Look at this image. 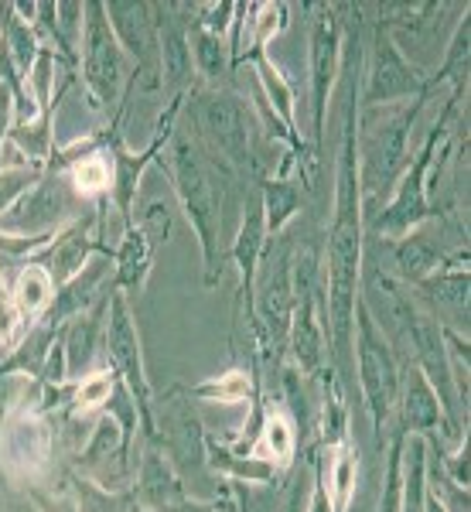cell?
<instances>
[{
	"label": "cell",
	"instance_id": "44dd1931",
	"mask_svg": "<svg viewBox=\"0 0 471 512\" xmlns=\"http://www.w3.org/2000/svg\"><path fill=\"white\" fill-rule=\"evenodd\" d=\"M151 263H154V246L147 243V236L137 226H130L120 250L113 253V287L120 294H137L147 284Z\"/></svg>",
	"mask_w": 471,
	"mask_h": 512
},
{
	"label": "cell",
	"instance_id": "1f68e13d",
	"mask_svg": "<svg viewBox=\"0 0 471 512\" xmlns=\"http://www.w3.org/2000/svg\"><path fill=\"white\" fill-rule=\"evenodd\" d=\"M113 448L123 451V431H120V424L110 414H103V417L96 420L93 437H89L86 451H82V465H86V468L99 465L103 458H110Z\"/></svg>",
	"mask_w": 471,
	"mask_h": 512
},
{
	"label": "cell",
	"instance_id": "5bb4252c",
	"mask_svg": "<svg viewBox=\"0 0 471 512\" xmlns=\"http://www.w3.org/2000/svg\"><path fill=\"white\" fill-rule=\"evenodd\" d=\"M461 263H468V250H458L451 253L448 260H444V267L431 274L427 280H420L413 291L424 304H431L434 311H427V315H437L441 311V321L437 325L441 328H451V332L458 335H468V291H471V277H468V267H461Z\"/></svg>",
	"mask_w": 471,
	"mask_h": 512
},
{
	"label": "cell",
	"instance_id": "52a82bcc",
	"mask_svg": "<svg viewBox=\"0 0 471 512\" xmlns=\"http://www.w3.org/2000/svg\"><path fill=\"white\" fill-rule=\"evenodd\" d=\"M76 202L79 192L72 188L69 171L62 164L48 161L45 175L31 192H24L18 198L14 209H7L0 216V233L7 236H52L65 229V222L76 216Z\"/></svg>",
	"mask_w": 471,
	"mask_h": 512
},
{
	"label": "cell",
	"instance_id": "603a6c76",
	"mask_svg": "<svg viewBox=\"0 0 471 512\" xmlns=\"http://www.w3.org/2000/svg\"><path fill=\"white\" fill-rule=\"evenodd\" d=\"M11 301L21 311V318L28 321V328L52 308L55 301V284L48 277L45 267H38L35 260H24V267L18 270V280L11 287Z\"/></svg>",
	"mask_w": 471,
	"mask_h": 512
},
{
	"label": "cell",
	"instance_id": "4dcf8cb0",
	"mask_svg": "<svg viewBox=\"0 0 471 512\" xmlns=\"http://www.w3.org/2000/svg\"><path fill=\"white\" fill-rule=\"evenodd\" d=\"M403 434L400 427L390 437V461H386V485L383 499H379V512H400V495H403Z\"/></svg>",
	"mask_w": 471,
	"mask_h": 512
},
{
	"label": "cell",
	"instance_id": "ac0fdd59",
	"mask_svg": "<svg viewBox=\"0 0 471 512\" xmlns=\"http://www.w3.org/2000/svg\"><path fill=\"white\" fill-rule=\"evenodd\" d=\"M185 495V482L175 472L171 458L161 451V444H147L144 458H140V475H137V489L134 502L151 512H168L171 506H178Z\"/></svg>",
	"mask_w": 471,
	"mask_h": 512
},
{
	"label": "cell",
	"instance_id": "d590c367",
	"mask_svg": "<svg viewBox=\"0 0 471 512\" xmlns=\"http://www.w3.org/2000/svg\"><path fill=\"white\" fill-rule=\"evenodd\" d=\"M14 130V89L0 82V164H4V140Z\"/></svg>",
	"mask_w": 471,
	"mask_h": 512
},
{
	"label": "cell",
	"instance_id": "e575fe53",
	"mask_svg": "<svg viewBox=\"0 0 471 512\" xmlns=\"http://www.w3.org/2000/svg\"><path fill=\"white\" fill-rule=\"evenodd\" d=\"M134 226L147 236V243H151L154 250H157V246H161L164 239H168V233H171V212H168V205H164V202H151L144 209V216H140V222H134Z\"/></svg>",
	"mask_w": 471,
	"mask_h": 512
},
{
	"label": "cell",
	"instance_id": "8992f818",
	"mask_svg": "<svg viewBox=\"0 0 471 512\" xmlns=\"http://www.w3.org/2000/svg\"><path fill=\"white\" fill-rule=\"evenodd\" d=\"M103 345H106V352H110V369L117 373L120 383L127 386V393L134 396L140 427H144V434H147V444H161V431H157V420H154V410H151V403H154L151 383H147L144 355H140L137 321H134L130 304H127V294H120L117 287L110 291Z\"/></svg>",
	"mask_w": 471,
	"mask_h": 512
},
{
	"label": "cell",
	"instance_id": "74e56055",
	"mask_svg": "<svg viewBox=\"0 0 471 512\" xmlns=\"http://www.w3.org/2000/svg\"><path fill=\"white\" fill-rule=\"evenodd\" d=\"M130 512H151V509H144V506H137V502H134V506H130Z\"/></svg>",
	"mask_w": 471,
	"mask_h": 512
},
{
	"label": "cell",
	"instance_id": "e0dca14e",
	"mask_svg": "<svg viewBox=\"0 0 471 512\" xmlns=\"http://www.w3.org/2000/svg\"><path fill=\"white\" fill-rule=\"evenodd\" d=\"M113 291V284H110ZM110 291H106L93 308H86L82 315H76L69 325L59 332V345H62V355H65V376L69 379H82L93 366L96 352H99V342H103V332H106V308H110Z\"/></svg>",
	"mask_w": 471,
	"mask_h": 512
},
{
	"label": "cell",
	"instance_id": "83f0119b",
	"mask_svg": "<svg viewBox=\"0 0 471 512\" xmlns=\"http://www.w3.org/2000/svg\"><path fill=\"white\" fill-rule=\"evenodd\" d=\"M192 396L195 400H212V403L260 400V383H256V376H246V373H226V376L209 379V383L192 386Z\"/></svg>",
	"mask_w": 471,
	"mask_h": 512
},
{
	"label": "cell",
	"instance_id": "5b68a950",
	"mask_svg": "<svg viewBox=\"0 0 471 512\" xmlns=\"http://www.w3.org/2000/svg\"><path fill=\"white\" fill-rule=\"evenodd\" d=\"M352 362L359 376L362 403H366L369 424L376 441L383 444V434L396 414V396H400V362L393 355V345L379 332V325L369 315L366 301H355V335H352Z\"/></svg>",
	"mask_w": 471,
	"mask_h": 512
},
{
	"label": "cell",
	"instance_id": "f1b7e54d",
	"mask_svg": "<svg viewBox=\"0 0 471 512\" xmlns=\"http://www.w3.org/2000/svg\"><path fill=\"white\" fill-rule=\"evenodd\" d=\"M45 168L48 164H41V161H14L0 168V216H4L7 209H14L24 192H31V188L38 185Z\"/></svg>",
	"mask_w": 471,
	"mask_h": 512
},
{
	"label": "cell",
	"instance_id": "7a4b0ae2",
	"mask_svg": "<svg viewBox=\"0 0 471 512\" xmlns=\"http://www.w3.org/2000/svg\"><path fill=\"white\" fill-rule=\"evenodd\" d=\"M188 120L192 140L212 171L226 181H250L260 185V158H256V120L243 96L222 86H192L188 89Z\"/></svg>",
	"mask_w": 471,
	"mask_h": 512
},
{
	"label": "cell",
	"instance_id": "ba28073f",
	"mask_svg": "<svg viewBox=\"0 0 471 512\" xmlns=\"http://www.w3.org/2000/svg\"><path fill=\"white\" fill-rule=\"evenodd\" d=\"M82 82L96 106H113L120 99L123 76H127V55L106 18V4H86L82 14Z\"/></svg>",
	"mask_w": 471,
	"mask_h": 512
},
{
	"label": "cell",
	"instance_id": "7402d4cb",
	"mask_svg": "<svg viewBox=\"0 0 471 512\" xmlns=\"http://www.w3.org/2000/svg\"><path fill=\"white\" fill-rule=\"evenodd\" d=\"M250 62L256 69V79H260V86H263V96H267L270 117H277V123L291 134L294 144H301V137H297V113H294V86L267 55H250Z\"/></svg>",
	"mask_w": 471,
	"mask_h": 512
},
{
	"label": "cell",
	"instance_id": "9c48e42d",
	"mask_svg": "<svg viewBox=\"0 0 471 512\" xmlns=\"http://www.w3.org/2000/svg\"><path fill=\"white\" fill-rule=\"evenodd\" d=\"M413 99H431V93H427V76L400 52V45L393 41L390 31H386L383 24H376L373 55H369L359 110L413 103Z\"/></svg>",
	"mask_w": 471,
	"mask_h": 512
},
{
	"label": "cell",
	"instance_id": "2e32d148",
	"mask_svg": "<svg viewBox=\"0 0 471 512\" xmlns=\"http://www.w3.org/2000/svg\"><path fill=\"white\" fill-rule=\"evenodd\" d=\"M396 417H400V431L403 434H420L431 437L434 431H444V414L437 393L431 390L427 376L420 373L413 362H403L400 369V396H396Z\"/></svg>",
	"mask_w": 471,
	"mask_h": 512
},
{
	"label": "cell",
	"instance_id": "f546056e",
	"mask_svg": "<svg viewBox=\"0 0 471 512\" xmlns=\"http://www.w3.org/2000/svg\"><path fill=\"white\" fill-rule=\"evenodd\" d=\"M113 386H117V373L113 369H99V373H86L72 390V410H99L106 407Z\"/></svg>",
	"mask_w": 471,
	"mask_h": 512
},
{
	"label": "cell",
	"instance_id": "cb8c5ba5",
	"mask_svg": "<svg viewBox=\"0 0 471 512\" xmlns=\"http://www.w3.org/2000/svg\"><path fill=\"white\" fill-rule=\"evenodd\" d=\"M468 59H471V21L465 11V18L454 24V35L448 41V48H444V59L437 65V72L427 76V93H434V89L444 86V82H451V93H465Z\"/></svg>",
	"mask_w": 471,
	"mask_h": 512
},
{
	"label": "cell",
	"instance_id": "836d02e7",
	"mask_svg": "<svg viewBox=\"0 0 471 512\" xmlns=\"http://www.w3.org/2000/svg\"><path fill=\"white\" fill-rule=\"evenodd\" d=\"M52 76H55V55L52 48H41L35 65H31L28 79H31V96L38 103V117L41 113H52Z\"/></svg>",
	"mask_w": 471,
	"mask_h": 512
},
{
	"label": "cell",
	"instance_id": "d4e9b609",
	"mask_svg": "<svg viewBox=\"0 0 471 512\" xmlns=\"http://www.w3.org/2000/svg\"><path fill=\"white\" fill-rule=\"evenodd\" d=\"M260 198H263V216H267V236L274 239L301 212V188L287 175H270L260 181Z\"/></svg>",
	"mask_w": 471,
	"mask_h": 512
},
{
	"label": "cell",
	"instance_id": "d6986e66",
	"mask_svg": "<svg viewBox=\"0 0 471 512\" xmlns=\"http://www.w3.org/2000/svg\"><path fill=\"white\" fill-rule=\"evenodd\" d=\"M236 454H246V458L267 461L270 468L284 472V468L294 465L297 458V431L294 420L284 414V410H263L260 427H256L253 441H246Z\"/></svg>",
	"mask_w": 471,
	"mask_h": 512
},
{
	"label": "cell",
	"instance_id": "4fadbf2b",
	"mask_svg": "<svg viewBox=\"0 0 471 512\" xmlns=\"http://www.w3.org/2000/svg\"><path fill=\"white\" fill-rule=\"evenodd\" d=\"M96 222H99V212H89L86 219H76L72 226L59 229L45 250H38L35 256H31L38 267L48 270L55 291L69 284L72 277H79L82 267H86L93 253H99V256H113V253H117V250H110L106 243H99V239L89 236V229H93Z\"/></svg>",
	"mask_w": 471,
	"mask_h": 512
},
{
	"label": "cell",
	"instance_id": "484cf974",
	"mask_svg": "<svg viewBox=\"0 0 471 512\" xmlns=\"http://www.w3.org/2000/svg\"><path fill=\"white\" fill-rule=\"evenodd\" d=\"M188 38H192V62H195V72L202 76V86H219V82L233 72V52H229L226 35L192 28Z\"/></svg>",
	"mask_w": 471,
	"mask_h": 512
},
{
	"label": "cell",
	"instance_id": "7c38bea8",
	"mask_svg": "<svg viewBox=\"0 0 471 512\" xmlns=\"http://www.w3.org/2000/svg\"><path fill=\"white\" fill-rule=\"evenodd\" d=\"M157 38H161V89L168 99H181L192 89V4H154Z\"/></svg>",
	"mask_w": 471,
	"mask_h": 512
},
{
	"label": "cell",
	"instance_id": "4316f807",
	"mask_svg": "<svg viewBox=\"0 0 471 512\" xmlns=\"http://www.w3.org/2000/svg\"><path fill=\"white\" fill-rule=\"evenodd\" d=\"M427 499V441L420 434L403 437V495L400 512H424Z\"/></svg>",
	"mask_w": 471,
	"mask_h": 512
},
{
	"label": "cell",
	"instance_id": "ffe728a7",
	"mask_svg": "<svg viewBox=\"0 0 471 512\" xmlns=\"http://www.w3.org/2000/svg\"><path fill=\"white\" fill-rule=\"evenodd\" d=\"M448 256L451 253H444V246L437 243L431 233H424V226H420L407 236L393 239V274L400 284L417 287L420 280L437 274Z\"/></svg>",
	"mask_w": 471,
	"mask_h": 512
},
{
	"label": "cell",
	"instance_id": "8fae6325",
	"mask_svg": "<svg viewBox=\"0 0 471 512\" xmlns=\"http://www.w3.org/2000/svg\"><path fill=\"white\" fill-rule=\"evenodd\" d=\"M106 18L127 59H134L144 86H161V38H157L154 4L144 0H110Z\"/></svg>",
	"mask_w": 471,
	"mask_h": 512
},
{
	"label": "cell",
	"instance_id": "30bf717a",
	"mask_svg": "<svg viewBox=\"0 0 471 512\" xmlns=\"http://www.w3.org/2000/svg\"><path fill=\"white\" fill-rule=\"evenodd\" d=\"M342 45H345V24L338 18L335 4H318L311 18V137L314 147L325 137V117H328V99H332L338 69H342Z\"/></svg>",
	"mask_w": 471,
	"mask_h": 512
},
{
	"label": "cell",
	"instance_id": "277c9868",
	"mask_svg": "<svg viewBox=\"0 0 471 512\" xmlns=\"http://www.w3.org/2000/svg\"><path fill=\"white\" fill-rule=\"evenodd\" d=\"M458 99H461V93H451V99L444 103L441 117H437L431 127V134H427L424 144L413 151L407 171H403L400 181H396L390 202H386L383 209H379V216L366 226V236L373 233V236H386V239H400V236L413 233V229H420L434 216L431 185H427V178H431L434 154L441 151L444 140H448V127H451L454 110H458Z\"/></svg>",
	"mask_w": 471,
	"mask_h": 512
},
{
	"label": "cell",
	"instance_id": "6da1fadb",
	"mask_svg": "<svg viewBox=\"0 0 471 512\" xmlns=\"http://www.w3.org/2000/svg\"><path fill=\"white\" fill-rule=\"evenodd\" d=\"M427 99L355 113V168H359L362 222H373L390 202L396 181L413 158L410 137Z\"/></svg>",
	"mask_w": 471,
	"mask_h": 512
},
{
	"label": "cell",
	"instance_id": "8d00e7d4",
	"mask_svg": "<svg viewBox=\"0 0 471 512\" xmlns=\"http://www.w3.org/2000/svg\"><path fill=\"white\" fill-rule=\"evenodd\" d=\"M168 512H216L209 502H195V499H181L178 506H171Z\"/></svg>",
	"mask_w": 471,
	"mask_h": 512
},
{
	"label": "cell",
	"instance_id": "3957f363",
	"mask_svg": "<svg viewBox=\"0 0 471 512\" xmlns=\"http://www.w3.org/2000/svg\"><path fill=\"white\" fill-rule=\"evenodd\" d=\"M171 178L181 212L192 222L198 246H202L205 287H216L222 277V185H216V171L198 151V144L185 134V127L171 134Z\"/></svg>",
	"mask_w": 471,
	"mask_h": 512
},
{
	"label": "cell",
	"instance_id": "9a60e30c",
	"mask_svg": "<svg viewBox=\"0 0 471 512\" xmlns=\"http://www.w3.org/2000/svg\"><path fill=\"white\" fill-rule=\"evenodd\" d=\"M267 216H263V198L260 185L246 188L243 202V219H239V233L229 246V256L239 267V297H246V321H250V304H253V277L260 267V256L267 250Z\"/></svg>",
	"mask_w": 471,
	"mask_h": 512
},
{
	"label": "cell",
	"instance_id": "d6a6232c",
	"mask_svg": "<svg viewBox=\"0 0 471 512\" xmlns=\"http://www.w3.org/2000/svg\"><path fill=\"white\" fill-rule=\"evenodd\" d=\"M48 434L45 427H38L35 420H21L18 427H11V454L21 461H45Z\"/></svg>",
	"mask_w": 471,
	"mask_h": 512
}]
</instances>
